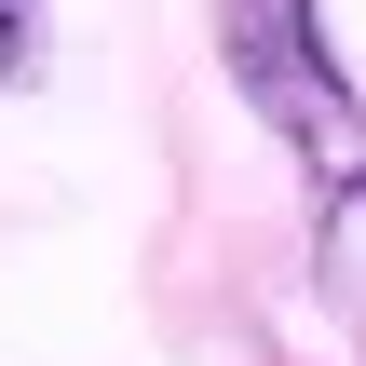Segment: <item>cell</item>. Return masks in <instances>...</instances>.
Masks as SVG:
<instances>
[{"label": "cell", "instance_id": "1", "mask_svg": "<svg viewBox=\"0 0 366 366\" xmlns=\"http://www.w3.org/2000/svg\"><path fill=\"white\" fill-rule=\"evenodd\" d=\"M217 54H231L244 109H258L312 177H353L366 163V95H353V68L326 54V14H312V0H217Z\"/></svg>", "mask_w": 366, "mask_h": 366}, {"label": "cell", "instance_id": "2", "mask_svg": "<svg viewBox=\"0 0 366 366\" xmlns=\"http://www.w3.org/2000/svg\"><path fill=\"white\" fill-rule=\"evenodd\" d=\"M312 285H326V312L353 326V353H366V163L326 177V204H312Z\"/></svg>", "mask_w": 366, "mask_h": 366}, {"label": "cell", "instance_id": "3", "mask_svg": "<svg viewBox=\"0 0 366 366\" xmlns=\"http://www.w3.org/2000/svg\"><path fill=\"white\" fill-rule=\"evenodd\" d=\"M41 81V0H0V95Z\"/></svg>", "mask_w": 366, "mask_h": 366}]
</instances>
